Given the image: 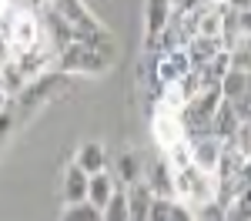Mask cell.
<instances>
[{
  "label": "cell",
  "instance_id": "6da1fadb",
  "mask_svg": "<svg viewBox=\"0 0 251 221\" xmlns=\"http://www.w3.org/2000/svg\"><path fill=\"white\" fill-rule=\"evenodd\" d=\"M50 7L64 17V24L71 27V34L77 40L97 44V47H104V50H114V34L104 27V20L97 17L84 0H50Z\"/></svg>",
  "mask_w": 251,
  "mask_h": 221
},
{
  "label": "cell",
  "instance_id": "7a4b0ae2",
  "mask_svg": "<svg viewBox=\"0 0 251 221\" xmlns=\"http://www.w3.org/2000/svg\"><path fill=\"white\" fill-rule=\"evenodd\" d=\"M117 50H104L97 44H87V40H71L64 44L54 57V67L64 71V74H104L111 64H114Z\"/></svg>",
  "mask_w": 251,
  "mask_h": 221
},
{
  "label": "cell",
  "instance_id": "3957f363",
  "mask_svg": "<svg viewBox=\"0 0 251 221\" xmlns=\"http://www.w3.org/2000/svg\"><path fill=\"white\" fill-rule=\"evenodd\" d=\"M218 195V184H214V174H204L198 164H184L174 171V198H181L188 208H198L204 201H211Z\"/></svg>",
  "mask_w": 251,
  "mask_h": 221
},
{
  "label": "cell",
  "instance_id": "277c9868",
  "mask_svg": "<svg viewBox=\"0 0 251 221\" xmlns=\"http://www.w3.org/2000/svg\"><path fill=\"white\" fill-rule=\"evenodd\" d=\"M7 34H10V44H14V57H20V54L34 50L44 40V27H40V17L34 10H10Z\"/></svg>",
  "mask_w": 251,
  "mask_h": 221
},
{
  "label": "cell",
  "instance_id": "5b68a950",
  "mask_svg": "<svg viewBox=\"0 0 251 221\" xmlns=\"http://www.w3.org/2000/svg\"><path fill=\"white\" fill-rule=\"evenodd\" d=\"M151 138H154V144L161 151L184 138V124H181V111L177 107H168V104L154 100V107H151Z\"/></svg>",
  "mask_w": 251,
  "mask_h": 221
},
{
  "label": "cell",
  "instance_id": "8992f818",
  "mask_svg": "<svg viewBox=\"0 0 251 221\" xmlns=\"http://www.w3.org/2000/svg\"><path fill=\"white\" fill-rule=\"evenodd\" d=\"M191 71V57L184 47H171V50H161L154 54V80L157 84H171V80H181Z\"/></svg>",
  "mask_w": 251,
  "mask_h": 221
},
{
  "label": "cell",
  "instance_id": "52a82bcc",
  "mask_svg": "<svg viewBox=\"0 0 251 221\" xmlns=\"http://www.w3.org/2000/svg\"><path fill=\"white\" fill-rule=\"evenodd\" d=\"M188 141H191V164H198L204 174H214L221 151H225V141L218 134H198V138H188Z\"/></svg>",
  "mask_w": 251,
  "mask_h": 221
},
{
  "label": "cell",
  "instance_id": "ba28073f",
  "mask_svg": "<svg viewBox=\"0 0 251 221\" xmlns=\"http://www.w3.org/2000/svg\"><path fill=\"white\" fill-rule=\"evenodd\" d=\"M174 14L171 0H144V50L154 47L157 34L168 27V20Z\"/></svg>",
  "mask_w": 251,
  "mask_h": 221
},
{
  "label": "cell",
  "instance_id": "9c48e42d",
  "mask_svg": "<svg viewBox=\"0 0 251 221\" xmlns=\"http://www.w3.org/2000/svg\"><path fill=\"white\" fill-rule=\"evenodd\" d=\"M144 174H148L144 181H148V188H151L154 198H174V168L168 164L164 154L151 161V168H148Z\"/></svg>",
  "mask_w": 251,
  "mask_h": 221
},
{
  "label": "cell",
  "instance_id": "30bf717a",
  "mask_svg": "<svg viewBox=\"0 0 251 221\" xmlns=\"http://www.w3.org/2000/svg\"><path fill=\"white\" fill-rule=\"evenodd\" d=\"M124 198H127V221H148V211H151V188L148 181H131L124 184Z\"/></svg>",
  "mask_w": 251,
  "mask_h": 221
},
{
  "label": "cell",
  "instance_id": "8fae6325",
  "mask_svg": "<svg viewBox=\"0 0 251 221\" xmlns=\"http://www.w3.org/2000/svg\"><path fill=\"white\" fill-rule=\"evenodd\" d=\"M218 91H221V98L228 104H238V100H245L251 94V74L248 71H238V67H228L225 77L218 80Z\"/></svg>",
  "mask_w": 251,
  "mask_h": 221
},
{
  "label": "cell",
  "instance_id": "7c38bea8",
  "mask_svg": "<svg viewBox=\"0 0 251 221\" xmlns=\"http://www.w3.org/2000/svg\"><path fill=\"white\" fill-rule=\"evenodd\" d=\"M177 218H181V221L194 218V211L181 198H151L148 221H177Z\"/></svg>",
  "mask_w": 251,
  "mask_h": 221
},
{
  "label": "cell",
  "instance_id": "4fadbf2b",
  "mask_svg": "<svg viewBox=\"0 0 251 221\" xmlns=\"http://www.w3.org/2000/svg\"><path fill=\"white\" fill-rule=\"evenodd\" d=\"M74 164L84 168L87 174L104 171V168H107V151H104V144H100V141H84L77 147V154H74Z\"/></svg>",
  "mask_w": 251,
  "mask_h": 221
},
{
  "label": "cell",
  "instance_id": "5bb4252c",
  "mask_svg": "<svg viewBox=\"0 0 251 221\" xmlns=\"http://www.w3.org/2000/svg\"><path fill=\"white\" fill-rule=\"evenodd\" d=\"M117 188V178L104 168V171H94V174H87V201L97 204V208H104V201L114 195Z\"/></svg>",
  "mask_w": 251,
  "mask_h": 221
},
{
  "label": "cell",
  "instance_id": "9a60e30c",
  "mask_svg": "<svg viewBox=\"0 0 251 221\" xmlns=\"http://www.w3.org/2000/svg\"><path fill=\"white\" fill-rule=\"evenodd\" d=\"M184 50H188V57H191V67H201V64H208V60L221 50V40L208 37V34H194V37H188Z\"/></svg>",
  "mask_w": 251,
  "mask_h": 221
},
{
  "label": "cell",
  "instance_id": "2e32d148",
  "mask_svg": "<svg viewBox=\"0 0 251 221\" xmlns=\"http://www.w3.org/2000/svg\"><path fill=\"white\" fill-rule=\"evenodd\" d=\"M238 124H241V118H238V111H234L228 100L221 98V104L214 107V114H211V134H218L221 141H228L238 131Z\"/></svg>",
  "mask_w": 251,
  "mask_h": 221
},
{
  "label": "cell",
  "instance_id": "e0dca14e",
  "mask_svg": "<svg viewBox=\"0 0 251 221\" xmlns=\"http://www.w3.org/2000/svg\"><path fill=\"white\" fill-rule=\"evenodd\" d=\"M114 178L121 184H131V181L144 178V154L141 151H121V158L114 164Z\"/></svg>",
  "mask_w": 251,
  "mask_h": 221
},
{
  "label": "cell",
  "instance_id": "ac0fdd59",
  "mask_svg": "<svg viewBox=\"0 0 251 221\" xmlns=\"http://www.w3.org/2000/svg\"><path fill=\"white\" fill-rule=\"evenodd\" d=\"M64 201H84L87 198V171L77 168V164H71L67 171H64Z\"/></svg>",
  "mask_w": 251,
  "mask_h": 221
},
{
  "label": "cell",
  "instance_id": "d6986e66",
  "mask_svg": "<svg viewBox=\"0 0 251 221\" xmlns=\"http://www.w3.org/2000/svg\"><path fill=\"white\" fill-rule=\"evenodd\" d=\"M64 221H100V208L91 204V201H67V208L60 211Z\"/></svg>",
  "mask_w": 251,
  "mask_h": 221
},
{
  "label": "cell",
  "instance_id": "ffe728a7",
  "mask_svg": "<svg viewBox=\"0 0 251 221\" xmlns=\"http://www.w3.org/2000/svg\"><path fill=\"white\" fill-rule=\"evenodd\" d=\"M100 221H127V198H124V188H114V195L104 201Z\"/></svg>",
  "mask_w": 251,
  "mask_h": 221
},
{
  "label": "cell",
  "instance_id": "44dd1931",
  "mask_svg": "<svg viewBox=\"0 0 251 221\" xmlns=\"http://www.w3.org/2000/svg\"><path fill=\"white\" fill-rule=\"evenodd\" d=\"M228 57H231V67L251 74V37H238L234 40L231 50H228Z\"/></svg>",
  "mask_w": 251,
  "mask_h": 221
},
{
  "label": "cell",
  "instance_id": "7402d4cb",
  "mask_svg": "<svg viewBox=\"0 0 251 221\" xmlns=\"http://www.w3.org/2000/svg\"><path fill=\"white\" fill-rule=\"evenodd\" d=\"M24 84H27V74L17 67V60H7V64H3V87L10 91V98L17 94Z\"/></svg>",
  "mask_w": 251,
  "mask_h": 221
},
{
  "label": "cell",
  "instance_id": "603a6c76",
  "mask_svg": "<svg viewBox=\"0 0 251 221\" xmlns=\"http://www.w3.org/2000/svg\"><path fill=\"white\" fill-rule=\"evenodd\" d=\"M194 218H198V221H225V204H221L218 198L204 201V204L194 208Z\"/></svg>",
  "mask_w": 251,
  "mask_h": 221
},
{
  "label": "cell",
  "instance_id": "cb8c5ba5",
  "mask_svg": "<svg viewBox=\"0 0 251 221\" xmlns=\"http://www.w3.org/2000/svg\"><path fill=\"white\" fill-rule=\"evenodd\" d=\"M14 127H17V107L10 104V107H3V111H0V141L7 138Z\"/></svg>",
  "mask_w": 251,
  "mask_h": 221
},
{
  "label": "cell",
  "instance_id": "d4e9b609",
  "mask_svg": "<svg viewBox=\"0 0 251 221\" xmlns=\"http://www.w3.org/2000/svg\"><path fill=\"white\" fill-rule=\"evenodd\" d=\"M234 14H238V37H251V7L245 10L234 7Z\"/></svg>",
  "mask_w": 251,
  "mask_h": 221
},
{
  "label": "cell",
  "instance_id": "484cf974",
  "mask_svg": "<svg viewBox=\"0 0 251 221\" xmlns=\"http://www.w3.org/2000/svg\"><path fill=\"white\" fill-rule=\"evenodd\" d=\"M10 91H7V87H3V84H0V111H3V107H10Z\"/></svg>",
  "mask_w": 251,
  "mask_h": 221
},
{
  "label": "cell",
  "instance_id": "4316f807",
  "mask_svg": "<svg viewBox=\"0 0 251 221\" xmlns=\"http://www.w3.org/2000/svg\"><path fill=\"white\" fill-rule=\"evenodd\" d=\"M14 10V0H0V17H7Z\"/></svg>",
  "mask_w": 251,
  "mask_h": 221
},
{
  "label": "cell",
  "instance_id": "83f0119b",
  "mask_svg": "<svg viewBox=\"0 0 251 221\" xmlns=\"http://www.w3.org/2000/svg\"><path fill=\"white\" fill-rule=\"evenodd\" d=\"M231 7H238V10H245V7H251V0H231Z\"/></svg>",
  "mask_w": 251,
  "mask_h": 221
},
{
  "label": "cell",
  "instance_id": "f1b7e54d",
  "mask_svg": "<svg viewBox=\"0 0 251 221\" xmlns=\"http://www.w3.org/2000/svg\"><path fill=\"white\" fill-rule=\"evenodd\" d=\"M208 3H218V7H228L231 0H208Z\"/></svg>",
  "mask_w": 251,
  "mask_h": 221
},
{
  "label": "cell",
  "instance_id": "f546056e",
  "mask_svg": "<svg viewBox=\"0 0 251 221\" xmlns=\"http://www.w3.org/2000/svg\"><path fill=\"white\" fill-rule=\"evenodd\" d=\"M0 84H3V64H0Z\"/></svg>",
  "mask_w": 251,
  "mask_h": 221
},
{
  "label": "cell",
  "instance_id": "4dcf8cb0",
  "mask_svg": "<svg viewBox=\"0 0 251 221\" xmlns=\"http://www.w3.org/2000/svg\"><path fill=\"white\" fill-rule=\"evenodd\" d=\"M171 3H181V0H171Z\"/></svg>",
  "mask_w": 251,
  "mask_h": 221
},
{
  "label": "cell",
  "instance_id": "1f68e13d",
  "mask_svg": "<svg viewBox=\"0 0 251 221\" xmlns=\"http://www.w3.org/2000/svg\"><path fill=\"white\" fill-rule=\"evenodd\" d=\"M47 3H50V0H47Z\"/></svg>",
  "mask_w": 251,
  "mask_h": 221
},
{
  "label": "cell",
  "instance_id": "d6a6232c",
  "mask_svg": "<svg viewBox=\"0 0 251 221\" xmlns=\"http://www.w3.org/2000/svg\"><path fill=\"white\" fill-rule=\"evenodd\" d=\"M248 121H251V118H248Z\"/></svg>",
  "mask_w": 251,
  "mask_h": 221
}]
</instances>
